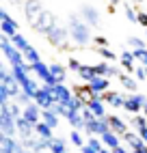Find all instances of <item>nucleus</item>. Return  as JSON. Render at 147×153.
I'll list each match as a JSON object with an SVG mask.
<instances>
[{"mask_svg": "<svg viewBox=\"0 0 147 153\" xmlns=\"http://www.w3.org/2000/svg\"><path fill=\"white\" fill-rule=\"evenodd\" d=\"M69 24H71V39L76 41L78 45H87L89 43V39H91V35H89V26L87 24H82L80 19L76 17V15H71L69 17Z\"/></svg>", "mask_w": 147, "mask_h": 153, "instance_id": "obj_1", "label": "nucleus"}, {"mask_svg": "<svg viewBox=\"0 0 147 153\" xmlns=\"http://www.w3.org/2000/svg\"><path fill=\"white\" fill-rule=\"evenodd\" d=\"M0 131H2V136H11V138H15V134H17L15 117L11 114L9 106H2V108H0Z\"/></svg>", "mask_w": 147, "mask_h": 153, "instance_id": "obj_2", "label": "nucleus"}, {"mask_svg": "<svg viewBox=\"0 0 147 153\" xmlns=\"http://www.w3.org/2000/svg\"><path fill=\"white\" fill-rule=\"evenodd\" d=\"M35 104L37 106H41L44 110H50L54 104H58L56 101V97H54V93H52V86H41L37 93H35Z\"/></svg>", "mask_w": 147, "mask_h": 153, "instance_id": "obj_3", "label": "nucleus"}, {"mask_svg": "<svg viewBox=\"0 0 147 153\" xmlns=\"http://www.w3.org/2000/svg\"><path fill=\"white\" fill-rule=\"evenodd\" d=\"M147 106V95H141V93H132L130 97H125V110L132 112V114H139L143 112V108Z\"/></svg>", "mask_w": 147, "mask_h": 153, "instance_id": "obj_4", "label": "nucleus"}, {"mask_svg": "<svg viewBox=\"0 0 147 153\" xmlns=\"http://www.w3.org/2000/svg\"><path fill=\"white\" fill-rule=\"evenodd\" d=\"M24 142L11 138V136H0V153H22Z\"/></svg>", "mask_w": 147, "mask_h": 153, "instance_id": "obj_5", "label": "nucleus"}, {"mask_svg": "<svg viewBox=\"0 0 147 153\" xmlns=\"http://www.w3.org/2000/svg\"><path fill=\"white\" fill-rule=\"evenodd\" d=\"M35 30H39V33H50V30H54L56 28V19H54V15H52L50 11H44L41 13V17L35 22V26H33Z\"/></svg>", "mask_w": 147, "mask_h": 153, "instance_id": "obj_6", "label": "nucleus"}, {"mask_svg": "<svg viewBox=\"0 0 147 153\" xmlns=\"http://www.w3.org/2000/svg\"><path fill=\"white\" fill-rule=\"evenodd\" d=\"M15 125H17V136H20V140H30L33 136H37V134H35V125H30L24 117L15 119Z\"/></svg>", "mask_w": 147, "mask_h": 153, "instance_id": "obj_7", "label": "nucleus"}, {"mask_svg": "<svg viewBox=\"0 0 147 153\" xmlns=\"http://www.w3.org/2000/svg\"><path fill=\"white\" fill-rule=\"evenodd\" d=\"M52 93H54V97H56V101L61 106H69L71 104V99H74V93L65 86V84H56V86H52Z\"/></svg>", "mask_w": 147, "mask_h": 153, "instance_id": "obj_8", "label": "nucleus"}, {"mask_svg": "<svg viewBox=\"0 0 147 153\" xmlns=\"http://www.w3.org/2000/svg\"><path fill=\"white\" fill-rule=\"evenodd\" d=\"M41 13H44V9H41L39 0H28L26 2V19L30 26H35V22L41 17Z\"/></svg>", "mask_w": 147, "mask_h": 153, "instance_id": "obj_9", "label": "nucleus"}, {"mask_svg": "<svg viewBox=\"0 0 147 153\" xmlns=\"http://www.w3.org/2000/svg\"><path fill=\"white\" fill-rule=\"evenodd\" d=\"M41 112H44V108H41V106H37L35 101H33L30 106H26V108H24V114H22V117L28 121L30 125H37L39 121H41Z\"/></svg>", "mask_w": 147, "mask_h": 153, "instance_id": "obj_10", "label": "nucleus"}, {"mask_svg": "<svg viewBox=\"0 0 147 153\" xmlns=\"http://www.w3.org/2000/svg\"><path fill=\"white\" fill-rule=\"evenodd\" d=\"M108 78H102V76H95L91 80V82L87 84L91 93H95V95H104V93H108Z\"/></svg>", "mask_w": 147, "mask_h": 153, "instance_id": "obj_11", "label": "nucleus"}, {"mask_svg": "<svg viewBox=\"0 0 147 153\" xmlns=\"http://www.w3.org/2000/svg\"><path fill=\"white\" fill-rule=\"evenodd\" d=\"M108 123H110V131H115L117 136H125L128 134V125H125V121H121L119 117H108Z\"/></svg>", "mask_w": 147, "mask_h": 153, "instance_id": "obj_12", "label": "nucleus"}, {"mask_svg": "<svg viewBox=\"0 0 147 153\" xmlns=\"http://www.w3.org/2000/svg\"><path fill=\"white\" fill-rule=\"evenodd\" d=\"M95 69V76H102V78H108V76H119L121 71L117 67H110L108 63H100V65H93Z\"/></svg>", "mask_w": 147, "mask_h": 153, "instance_id": "obj_13", "label": "nucleus"}, {"mask_svg": "<svg viewBox=\"0 0 147 153\" xmlns=\"http://www.w3.org/2000/svg\"><path fill=\"white\" fill-rule=\"evenodd\" d=\"M87 106L93 110V114H95L98 119H106V110H104V99L102 97H93Z\"/></svg>", "mask_w": 147, "mask_h": 153, "instance_id": "obj_14", "label": "nucleus"}, {"mask_svg": "<svg viewBox=\"0 0 147 153\" xmlns=\"http://www.w3.org/2000/svg\"><path fill=\"white\" fill-rule=\"evenodd\" d=\"M102 99H104V101H108V104H110V106H115V108L125 106V97H123V95H119V93H115V91H108V93H104V95H102Z\"/></svg>", "mask_w": 147, "mask_h": 153, "instance_id": "obj_15", "label": "nucleus"}, {"mask_svg": "<svg viewBox=\"0 0 147 153\" xmlns=\"http://www.w3.org/2000/svg\"><path fill=\"white\" fill-rule=\"evenodd\" d=\"M82 17H85V22L89 24V26H98L100 24V17H98V11L93 7H82Z\"/></svg>", "mask_w": 147, "mask_h": 153, "instance_id": "obj_16", "label": "nucleus"}, {"mask_svg": "<svg viewBox=\"0 0 147 153\" xmlns=\"http://www.w3.org/2000/svg\"><path fill=\"white\" fill-rule=\"evenodd\" d=\"M102 138V142H104V147H108V149H117V147H121V138L115 134V131H106L104 136H100Z\"/></svg>", "mask_w": 147, "mask_h": 153, "instance_id": "obj_17", "label": "nucleus"}, {"mask_svg": "<svg viewBox=\"0 0 147 153\" xmlns=\"http://www.w3.org/2000/svg\"><path fill=\"white\" fill-rule=\"evenodd\" d=\"M48 39H50L54 45H63V43H65V39H67V33H65L63 28L56 26L54 30H50V33H48Z\"/></svg>", "mask_w": 147, "mask_h": 153, "instance_id": "obj_18", "label": "nucleus"}, {"mask_svg": "<svg viewBox=\"0 0 147 153\" xmlns=\"http://www.w3.org/2000/svg\"><path fill=\"white\" fill-rule=\"evenodd\" d=\"M35 134L39 138H44V140H52L54 136H52V127L48 123H44V121H39V123L35 125Z\"/></svg>", "mask_w": 147, "mask_h": 153, "instance_id": "obj_19", "label": "nucleus"}, {"mask_svg": "<svg viewBox=\"0 0 147 153\" xmlns=\"http://www.w3.org/2000/svg\"><path fill=\"white\" fill-rule=\"evenodd\" d=\"M41 121H44V123H48L52 129H54L56 125H58V114H56V112L54 110H44V112H41Z\"/></svg>", "mask_w": 147, "mask_h": 153, "instance_id": "obj_20", "label": "nucleus"}, {"mask_svg": "<svg viewBox=\"0 0 147 153\" xmlns=\"http://www.w3.org/2000/svg\"><path fill=\"white\" fill-rule=\"evenodd\" d=\"M0 30H2L4 37L13 39L17 35V22H15V19H13V22H2V24H0Z\"/></svg>", "mask_w": 147, "mask_h": 153, "instance_id": "obj_21", "label": "nucleus"}, {"mask_svg": "<svg viewBox=\"0 0 147 153\" xmlns=\"http://www.w3.org/2000/svg\"><path fill=\"white\" fill-rule=\"evenodd\" d=\"M50 153H67V145L63 138H52L50 140Z\"/></svg>", "mask_w": 147, "mask_h": 153, "instance_id": "obj_22", "label": "nucleus"}, {"mask_svg": "<svg viewBox=\"0 0 147 153\" xmlns=\"http://www.w3.org/2000/svg\"><path fill=\"white\" fill-rule=\"evenodd\" d=\"M11 43H13V45H15V50H20L22 54H26V52H28V48H30V43H28V41H26V39L20 35V33L11 39Z\"/></svg>", "mask_w": 147, "mask_h": 153, "instance_id": "obj_23", "label": "nucleus"}, {"mask_svg": "<svg viewBox=\"0 0 147 153\" xmlns=\"http://www.w3.org/2000/svg\"><path fill=\"white\" fill-rule=\"evenodd\" d=\"M134 52H121V63H123V67L128 69V71H136V67H134Z\"/></svg>", "mask_w": 147, "mask_h": 153, "instance_id": "obj_24", "label": "nucleus"}, {"mask_svg": "<svg viewBox=\"0 0 147 153\" xmlns=\"http://www.w3.org/2000/svg\"><path fill=\"white\" fill-rule=\"evenodd\" d=\"M119 80H121V84L128 88V91H132V93H136V88H139V84H136V80H132L128 74H119Z\"/></svg>", "mask_w": 147, "mask_h": 153, "instance_id": "obj_25", "label": "nucleus"}, {"mask_svg": "<svg viewBox=\"0 0 147 153\" xmlns=\"http://www.w3.org/2000/svg\"><path fill=\"white\" fill-rule=\"evenodd\" d=\"M78 76H80V78H82V80H85V82L89 84L91 80L95 78V69H93V67H87V65H82V69L78 71Z\"/></svg>", "mask_w": 147, "mask_h": 153, "instance_id": "obj_26", "label": "nucleus"}, {"mask_svg": "<svg viewBox=\"0 0 147 153\" xmlns=\"http://www.w3.org/2000/svg\"><path fill=\"white\" fill-rule=\"evenodd\" d=\"M50 71H52V76L56 78V82L63 84V80H65V67H61V65H50Z\"/></svg>", "mask_w": 147, "mask_h": 153, "instance_id": "obj_27", "label": "nucleus"}, {"mask_svg": "<svg viewBox=\"0 0 147 153\" xmlns=\"http://www.w3.org/2000/svg\"><path fill=\"white\" fill-rule=\"evenodd\" d=\"M24 56L28 58V65H35V63H39V60H41V58H39V52H37V50H35L33 45L28 48V52H26Z\"/></svg>", "mask_w": 147, "mask_h": 153, "instance_id": "obj_28", "label": "nucleus"}, {"mask_svg": "<svg viewBox=\"0 0 147 153\" xmlns=\"http://www.w3.org/2000/svg\"><path fill=\"white\" fill-rule=\"evenodd\" d=\"M69 138H71V142H74V145H76V147H80V149L85 147V138L80 136V131H78V129H71Z\"/></svg>", "mask_w": 147, "mask_h": 153, "instance_id": "obj_29", "label": "nucleus"}, {"mask_svg": "<svg viewBox=\"0 0 147 153\" xmlns=\"http://www.w3.org/2000/svg\"><path fill=\"white\" fill-rule=\"evenodd\" d=\"M130 123L136 127V129H143V127H147V117H141V114H136Z\"/></svg>", "mask_w": 147, "mask_h": 153, "instance_id": "obj_30", "label": "nucleus"}, {"mask_svg": "<svg viewBox=\"0 0 147 153\" xmlns=\"http://www.w3.org/2000/svg\"><path fill=\"white\" fill-rule=\"evenodd\" d=\"M87 145H89L91 149H95L98 153H100V151L104 149V142H102V138H95V136H91V138H89V142H87Z\"/></svg>", "mask_w": 147, "mask_h": 153, "instance_id": "obj_31", "label": "nucleus"}, {"mask_svg": "<svg viewBox=\"0 0 147 153\" xmlns=\"http://www.w3.org/2000/svg\"><path fill=\"white\" fill-rule=\"evenodd\" d=\"M98 54H100L102 58H106V60H115V58H117V54L110 52L108 48H100V50H98Z\"/></svg>", "mask_w": 147, "mask_h": 153, "instance_id": "obj_32", "label": "nucleus"}, {"mask_svg": "<svg viewBox=\"0 0 147 153\" xmlns=\"http://www.w3.org/2000/svg\"><path fill=\"white\" fill-rule=\"evenodd\" d=\"M82 119H85V123H91V121H95L98 117H95V114H93V110H91V108L87 106L85 110H82Z\"/></svg>", "mask_w": 147, "mask_h": 153, "instance_id": "obj_33", "label": "nucleus"}, {"mask_svg": "<svg viewBox=\"0 0 147 153\" xmlns=\"http://www.w3.org/2000/svg\"><path fill=\"white\" fill-rule=\"evenodd\" d=\"M134 58L141 60L143 65H147V50H145V48H143V50H134Z\"/></svg>", "mask_w": 147, "mask_h": 153, "instance_id": "obj_34", "label": "nucleus"}, {"mask_svg": "<svg viewBox=\"0 0 147 153\" xmlns=\"http://www.w3.org/2000/svg\"><path fill=\"white\" fill-rule=\"evenodd\" d=\"M128 43H130L134 50H143V48H145L143 39H139V37H130V39H128Z\"/></svg>", "mask_w": 147, "mask_h": 153, "instance_id": "obj_35", "label": "nucleus"}, {"mask_svg": "<svg viewBox=\"0 0 147 153\" xmlns=\"http://www.w3.org/2000/svg\"><path fill=\"white\" fill-rule=\"evenodd\" d=\"M125 15H128V19H130V22H134V24H136V22H139V17H136V13L132 11V9H130V7H125Z\"/></svg>", "mask_w": 147, "mask_h": 153, "instance_id": "obj_36", "label": "nucleus"}, {"mask_svg": "<svg viewBox=\"0 0 147 153\" xmlns=\"http://www.w3.org/2000/svg\"><path fill=\"white\" fill-rule=\"evenodd\" d=\"M69 69H71V71H80V69H82V65L78 63L76 58H69Z\"/></svg>", "mask_w": 147, "mask_h": 153, "instance_id": "obj_37", "label": "nucleus"}, {"mask_svg": "<svg viewBox=\"0 0 147 153\" xmlns=\"http://www.w3.org/2000/svg\"><path fill=\"white\" fill-rule=\"evenodd\" d=\"M136 78H139V80H147V69L136 67Z\"/></svg>", "mask_w": 147, "mask_h": 153, "instance_id": "obj_38", "label": "nucleus"}, {"mask_svg": "<svg viewBox=\"0 0 147 153\" xmlns=\"http://www.w3.org/2000/svg\"><path fill=\"white\" fill-rule=\"evenodd\" d=\"M0 17H2V22H13L11 15L7 13V9H0Z\"/></svg>", "mask_w": 147, "mask_h": 153, "instance_id": "obj_39", "label": "nucleus"}, {"mask_svg": "<svg viewBox=\"0 0 147 153\" xmlns=\"http://www.w3.org/2000/svg\"><path fill=\"white\" fill-rule=\"evenodd\" d=\"M139 24L147 26V13H139Z\"/></svg>", "mask_w": 147, "mask_h": 153, "instance_id": "obj_40", "label": "nucleus"}, {"mask_svg": "<svg viewBox=\"0 0 147 153\" xmlns=\"http://www.w3.org/2000/svg\"><path fill=\"white\" fill-rule=\"evenodd\" d=\"M95 41H98V45H102V48H106V45H108V41H106L104 37H95Z\"/></svg>", "mask_w": 147, "mask_h": 153, "instance_id": "obj_41", "label": "nucleus"}, {"mask_svg": "<svg viewBox=\"0 0 147 153\" xmlns=\"http://www.w3.org/2000/svg\"><path fill=\"white\" fill-rule=\"evenodd\" d=\"M80 153H98V151H95V149H91L89 145H85V147L80 149Z\"/></svg>", "mask_w": 147, "mask_h": 153, "instance_id": "obj_42", "label": "nucleus"}, {"mask_svg": "<svg viewBox=\"0 0 147 153\" xmlns=\"http://www.w3.org/2000/svg\"><path fill=\"white\" fill-rule=\"evenodd\" d=\"M112 153H128V149L121 145V147H117V149H112Z\"/></svg>", "mask_w": 147, "mask_h": 153, "instance_id": "obj_43", "label": "nucleus"}, {"mask_svg": "<svg viewBox=\"0 0 147 153\" xmlns=\"http://www.w3.org/2000/svg\"><path fill=\"white\" fill-rule=\"evenodd\" d=\"M100 153H112V149H108V147H104V149H102Z\"/></svg>", "mask_w": 147, "mask_h": 153, "instance_id": "obj_44", "label": "nucleus"}, {"mask_svg": "<svg viewBox=\"0 0 147 153\" xmlns=\"http://www.w3.org/2000/svg\"><path fill=\"white\" fill-rule=\"evenodd\" d=\"M110 2H112V4H119V2H121V0H110Z\"/></svg>", "mask_w": 147, "mask_h": 153, "instance_id": "obj_45", "label": "nucleus"}, {"mask_svg": "<svg viewBox=\"0 0 147 153\" xmlns=\"http://www.w3.org/2000/svg\"><path fill=\"white\" fill-rule=\"evenodd\" d=\"M22 153H33V151H26V149H24V151H22Z\"/></svg>", "mask_w": 147, "mask_h": 153, "instance_id": "obj_46", "label": "nucleus"}, {"mask_svg": "<svg viewBox=\"0 0 147 153\" xmlns=\"http://www.w3.org/2000/svg\"><path fill=\"white\" fill-rule=\"evenodd\" d=\"M136 2H143V0H136Z\"/></svg>", "mask_w": 147, "mask_h": 153, "instance_id": "obj_47", "label": "nucleus"}, {"mask_svg": "<svg viewBox=\"0 0 147 153\" xmlns=\"http://www.w3.org/2000/svg\"><path fill=\"white\" fill-rule=\"evenodd\" d=\"M44 153H50V151H44Z\"/></svg>", "mask_w": 147, "mask_h": 153, "instance_id": "obj_48", "label": "nucleus"}]
</instances>
